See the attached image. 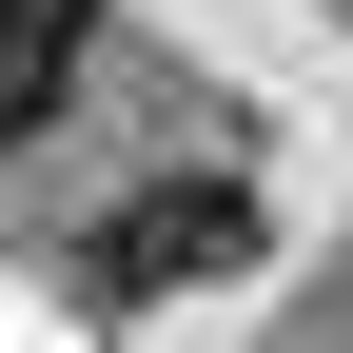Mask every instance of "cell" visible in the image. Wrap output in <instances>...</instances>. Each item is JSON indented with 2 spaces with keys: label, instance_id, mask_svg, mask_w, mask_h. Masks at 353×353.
<instances>
[{
  "label": "cell",
  "instance_id": "1",
  "mask_svg": "<svg viewBox=\"0 0 353 353\" xmlns=\"http://www.w3.org/2000/svg\"><path fill=\"white\" fill-rule=\"evenodd\" d=\"M79 255H99V294H157V275H236V255H255V196H236V176H138V196H118Z\"/></svg>",
  "mask_w": 353,
  "mask_h": 353
},
{
  "label": "cell",
  "instance_id": "2",
  "mask_svg": "<svg viewBox=\"0 0 353 353\" xmlns=\"http://www.w3.org/2000/svg\"><path fill=\"white\" fill-rule=\"evenodd\" d=\"M79 39H99V0H0V138H39V118H59Z\"/></svg>",
  "mask_w": 353,
  "mask_h": 353
}]
</instances>
